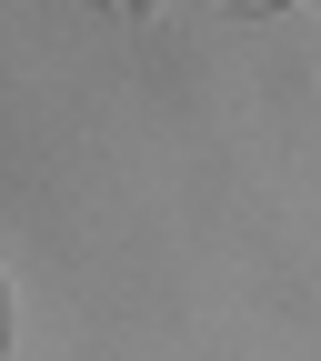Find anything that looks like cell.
<instances>
[{
	"label": "cell",
	"mask_w": 321,
	"mask_h": 361,
	"mask_svg": "<svg viewBox=\"0 0 321 361\" xmlns=\"http://www.w3.org/2000/svg\"><path fill=\"white\" fill-rule=\"evenodd\" d=\"M231 11H271V0H231Z\"/></svg>",
	"instance_id": "cell-1"
}]
</instances>
